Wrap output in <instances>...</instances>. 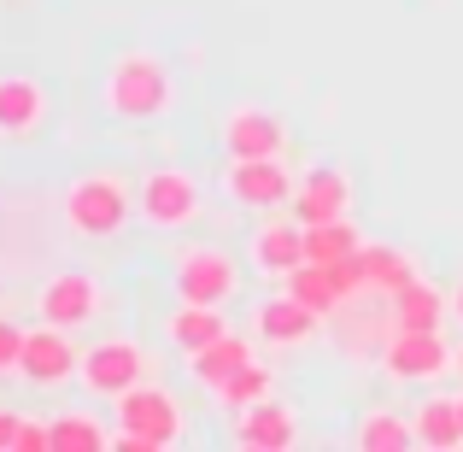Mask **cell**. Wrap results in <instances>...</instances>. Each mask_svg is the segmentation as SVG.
I'll return each instance as SVG.
<instances>
[{"label":"cell","instance_id":"3","mask_svg":"<svg viewBox=\"0 0 463 452\" xmlns=\"http://www.w3.org/2000/svg\"><path fill=\"white\" fill-rule=\"evenodd\" d=\"M188 435V411L170 388L136 382L129 394H118V447L124 452H165Z\"/></svg>","mask_w":463,"mask_h":452},{"label":"cell","instance_id":"14","mask_svg":"<svg viewBox=\"0 0 463 452\" xmlns=\"http://www.w3.org/2000/svg\"><path fill=\"white\" fill-rule=\"evenodd\" d=\"M223 153L229 159H282L288 153V124L270 106H235L223 118Z\"/></svg>","mask_w":463,"mask_h":452},{"label":"cell","instance_id":"1","mask_svg":"<svg viewBox=\"0 0 463 452\" xmlns=\"http://www.w3.org/2000/svg\"><path fill=\"white\" fill-rule=\"evenodd\" d=\"M136 212V188L118 170H77L59 194V217L77 241H118Z\"/></svg>","mask_w":463,"mask_h":452},{"label":"cell","instance_id":"30","mask_svg":"<svg viewBox=\"0 0 463 452\" xmlns=\"http://www.w3.org/2000/svg\"><path fill=\"white\" fill-rule=\"evenodd\" d=\"M452 317H458V323H463V283L452 288Z\"/></svg>","mask_w":463,"mask_h":452},{"label":"cell","instance_id":"13","mask_svg":"<svg viewBox=\"0 0 463 452\" xmlns=\"http://www.w3.org/2000/svg\"><path fill=\"white\" fill-rule=\"evenodd\" d=\"M82 370V352L71 347V329L59 323H35L24 329V359H18V376L30 388H59Z\"/></svg>","mask_w":463,"mask_h":452},{"label":"cell","instance_id":"32","mask_svg":"<svg viewBox=\"0 0 463 452\" xmlns=\"http://www.w3.org/2000/svg\"><path fill=\"white\" fill-rule=\"evenodd\" d=\"M458 418H463V394H458Z\"/></svg>","mask_w":463,"mask_h":452},{"label":"cell","instance_id":"25","mask_svg":"<svg viewBox=\"0 0 463 452\" xmlns=\"http://www.w3.org/2000/svg\"><path fill=\"white\" fill-rule=\"evenodd\" d=\"M106 447H118V435L100 418H89V411L53 418V452H106Z\"/></svg>","mask_w":463,"mask_h":452},{"label":"cell","instance_id":"7","mask_svg":"<svg viewBox=\"0 0 463 452\" xmlns=\"http://www.w3.org/2000/svg\"><path fill=\"white\" fill-rule=\"evenodd\" d=\"M452 341L440 329H393V341L382 347V370L405 388H429L434 376L452 370Z\"/></svg>","mask_w":463,"mask_h":452},{"label":"cell","instance_id":"24","mask_svg":"<svg viewBox=\"0 0 463 452\" xmlns=\"http://www.w3.org/2000/svg\"><path fill=\"white\" fill-rule=\"evenodd\" d=\"M212 399H217V411H229V418H235V411H247V406H259V399H276V370L264 359H252L247 370H235L229 382H217Z\"/></svg>","mask_w":463,"mask_h":452},{"label":"cell","instance_id":"31","mask_svg":"<svg viewBox=\"0 0 463 452\" xmlns=\"http://www.w3.org/2000/svg\"><path fill=\"white\" fill-rule=\"evenodd\" d=\"M452 370L463 376V341H458V352H452Z\"/></svg>","mask_w":463,"mask_h":452},{"label":"cell","instance_id":"16","mask_svg":"<svg viewBox=\"0 0 463 452\" xmlns=\"http://www.w3.org/2000/svg\"><path fill=\"white\" fill-rule=\"evenodd\" d=\"M229 441L247 447V452H288L299 441V418H294V406H282V399H259V406L235 411Z\"/></svg>","mask_w":463,"mask_h":452},{"label":"cell","instance_id":"15","mask_svg":"<svg viewBox=\"0 0 463 452\" xmlns=\"http://www.w3.org/2000/svg\"><path fill=\"white\" fill-rule=\"evenodd\" d=\"M288 212L299 217V224H335V217H352V177L340 165H317L299 177L294 200H288Z\"/></svg>","mask_w":463,"mask_h":452},{"label":"cell","instance_id":"2","mask_svg":"<svg viewBox=\"0 0 463 452\" xmlns=\"http://www.w3.org/2000/svg\"><path fill=\"white\" fill-rule=\"evenodd\" d=\"M106 112L124 118V124H153L176 106V77L170 65L147 47H124V53L106 65Z\"/></svg>","mask_w":463,"mask_h":452},{"label":"cell","instance_id":"29","mask_svg":"<svg viewBox=\"0 0 463 452\" xmlns=\"http://www.w3.org/2000/svg\"><path fill=\"white\" fill-rule=\"evenodd\" d=\"M18 435H24V411L0 406V452H12V447H18Z\"/></svg>","mask_w":463,"mask_h":452},{"label":"cell","instance_id":"9","mask_svg":"<svg viewBox=\"0 0 463 452\" xmlns=\"http://www.w3.org/2000/svg\"><path fill=\"white\" fill-rule=\"evenodd\" d=\"M393 300L387 294H352V300H340L335 305V335H340V347L352 352V359H382V347L393 341Z\"/></svg>","mask_w":463,"mask_h":452},{"label":"cell","instance_id":"5","mask_svg":"<svg viewBox=\"0 0 463 452\" xmlns=\"http://www.w3.org/2000/svg\"><path fill=\"white\" fill-rule=\"evenodd\" d=\"M147 370H153V352L141 347L136 335H106V341H94V347L82 352L77 382L89 388L94 399H118L136 382H147Z\"/></svg>","mask_w":463,"mask_h":452},{"label":"cell","instance_id":"19","mask_svg":"<svg viewBox=\"0 0 463 452\" xmlns=\"http://www.w3.org/2000/svg\"><path fill=\"white\" fill-rule=\"evenodd\" d=\"M259 341V335H252ZM247 335H235V329H229V335H217L212 347H200V352H188V376L200 388H217V382H229V376L235 370H247L252 359H259V347H252Z\"/></svg>","mask_w":463,"mask_h":452},{"label":"cell","instance_id":"27","mask_svg":"<svg viewBox=\"0 0 463 452\" xmlns=\"http://www.w3.org/2000/svg\"><path fill=\"white\" fill-rule=\"evenodd\" d=\"M282 288H288V294H299L306 305H317L323 317H335V305H340V288H335V276H328V264H299Z\"/></svg>","mask_w":463,"mask_h":452},{"label":"cell","instance_id":"6","mask_svg":"<svg viewBox=\"0 0 463 452\" xmlns=\"http://www.w3.org/2000/svg\"><path fill=\"white\" fill-rule=\"evenodd\" d=\"M176 300H200V305H229L241 294V259L229 247H212V241H194V247L176 253Z\"/></svg>","mask_w":463,"mask_h":452},{"label":"cell","instance_id":"26","mask_svg":"<svg viewBox=\"0 0 463 452\" xmlns=\"http://www.w3.org/2000/svg\"><path fill=\"white\" fill-rule=\"evenodd\" d=\"M364 241H358V224L352 217H335V224H306V253H311V264H335V259H346V253H358Z\"/></svg>","mask_w":463,"mask_h":452},{"label":"cell","instance_id":"10","mask_svg":"<svg viewBox=\"0 0 463 452\" xmlns=\"http://www.w3.org/2000/svg\"><path fill=\"white\" fill-rule=\"evenodd\" d=\"M252 335L264 341V347H311L317 335H323V312L306 305L299 294H288V288H276V294H264L252 305Z\"/></svg>","mask_w":463,"mask_h":452},{"label":"cell","instance_id":"20","mask_svg":"<svg viewBox=\"0 0 463 452\" xmlns=\"http://www.w3.org/2000/svg\"><path fill=\"white\" fill-rule=\"evenodd\" d=\"M446 317H452V288L429 283V276H417V283H405L393 294V323L399 329H440Z\"/></svg>","mask_w":463,"mask_h":452},{"label":"cell","instance_id":"22","mask_svg":"<svg viewBox=\"0 0 463 452\" xmlns=\"http://www.w3.org/2000/svg\"><path fill=\"white\" fill-rule=\"evenodd\" d=\"M417 447H434V452H452L463 447V418H458V394H429L417 406Z\"/></svg>","mask_w":463,"mask_h":452},{"label":"cell","instance_id":"23","mask_svg":"<svg viewBox=\"0 0 463 452\" xmlns=\"http://www.w3.org/2000/svg\"><path fill=\"white\" fill-rule=\"evenodd\" d=\"M352 441L364 452H405V447H417V423L399 418L393 406H370L358 418V429H352Z\"/></svg>","mask_w":463,"mask_h":452},{"label":"cell","instance_id":"17","mask_svg":"<svg viewBox=\"0 0 463 452\" xmlns=\"http://www.w3.org/2000/svg\"><path fill=\"white\" fill-rule=\"evenodd\" d=\"M47 124V89L24 71L0 77V141H24Z\"/></svg>","mask_w":463,"mask_h":452},{"label":"cell","instance_id":"21","mask_svg":"<svg viewBox=\"0 0 463 452\" xmlns=\"http://www.w3.org/2000/svg\"><path fill=\"white\" fill-rule=\"evenodd\" d=\"M358 259H364V283H370V294H387L393 300L405 283H417V259H411L405 247H382V241H370V247H358Z\"/></svg>","mask_w":463,"mask_h":452},{"label":"cell","instance_id":"11","mask_svg":"<svg viewBox=\"0 0 463 452\" xmlns=\"http://www.w3.org/2000/svg\"><path fill=\"white\" fill-rule=\"evenodd\" d=\"M299 182L288 177L282 159H229L223 165V194L247 212H276V206L294 200Z\"/></svg>","mask_w":463,"mask_h":452},{"label":"cell","instance_id":"8","mask_svg":"<svg viewBox=\"0 0 463 452\" xmlns=\"http://www.w3.org/2000/svg\"><path fill=\"white\" fill-rule=\"evenodd\" d=\"M100 305H106V288H100V276H89V271H53L35 288V317H42V323H59V329L94 323Z\"/></svg>","mask_w":463,"mask_h":452},{"label":"cell","instance_id":"18","mask_svg":"<svg viewBox=\"0 0 463 452\" xmlns=\"http://www.w3.org/2000/svg\"><path fill=\"white\" fill-rule=\"evenodd\" d=\"M217 335H229V323H223V305H200V300H176V312L165 317V341L188 359V352H200V347H212Z\"/></svg>","mask_w":463,"mask_h":452},{"label":"cell","instance_id":"28","mask_svg":"<svg viewBox=\"0 0 463 452\" xmlns=\"http://www.w3.org/2000/svg\"><path fill=\"white\" fill-rule=\"evenodd\" d=\"M18 359H24V329L0 317V376H18Z\"/></svg>","mask_w":463,"mask_h":452},{"label":"cell","instance_id":"4","mask_svg":"<svg viewBox=\"0 0 463 452\" xmlns=\"http://www.w3.org/2000/svg\"><path fill=\"white\" fill-rule=\"evenodd\" d=\"M205 194H200V177L182 165H153L147 177L136 182V212L141 224L153 229H188L194 217H200Z\"/></svg>","mask_w":463,"mask_h":452},{"label":"cell","instance_id":"12","mask_svg":"<svg viewBox=\"0 0 463 452\" xmlns=\"http://www.w3.org/2000/svg\"><path fill=\"white\" fill-rule=\"evenodd\" d=\"M247 259H252V271H259L264 283H288L299 264H311L306 224H299L294 212L288 217H264V224L252 229V241H247Z\"/></svg>","mask_w":463,"mask_h":452}]
</instances>
